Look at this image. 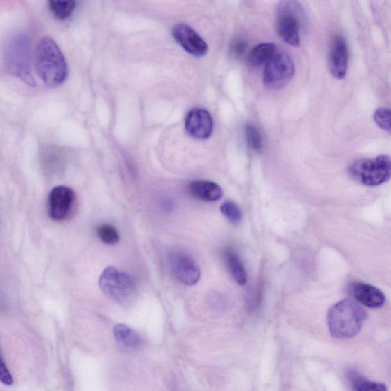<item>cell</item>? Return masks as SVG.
I'll list each match as a JSON object with an SVG mask.
<instances>
[{
    "label": "cell",
    "instance_id": "1",
    "mask_svg": "<svg viewBox=\"0 0 391 391\" xmlns=\"http://www.w3.org/2000/svg\"><path fill=\"white\" fill-rule=\"evenodd\" d=\"M367 319L365 309L352 299L339 301L329 309L327 323L334 338L347 339L356 336Z\"/></svg>",
    "mask_w": 391,
    "mask_h": 391
},
{
    "label": "cell",
    "instance_id": "2",
    "mask_svg": "<svg viewBox=\"0 0 391 391\" xmlns=\"http://www.w3.org/2000/svg\"><path fill=\"white\" fill-rule=\"evenodd\" d=\"M35 64L39 77L49 87L62 85L68 78L67 62L56 42L50 38H44L39 42Z\"/></svg>",
    "mask_w": 391,
    "mask_h": 391
},
{
    "label": "cell",
    "instance_id": "3",
    "mask_svg": "<svg viewBox=\"0 0 391 391\" xmlns=\"http://www.w3.org/2000/svg\"><path fill=\"white\" fill-rule=\"evenodd\" d=\"M99 283L102 292L122 307L131 306L138 297L137 286L134 278L116 268L106 269L100 278Z\"/></svg>",
    "mask_w": 391,
    "mask_h": 391
},
{
    "label": "cell",
    "instance_id": "4",
    "mask_svg": "<svg viewBox=\"0 0 391 391\" xmlns=\"http://www.w3.org/2000/svg\"><path fill=\"white\" fill-rule=\"evenodd\" d=\"M352 178L365 186L376 187L387 182L391 174V161L386 154L374 159H361L349 168Z\"/></svg>",
    "mask_w": 391,
    "mask_h": 391
},
{
    "label": "cell",
    "instance_id": "5",
    "mask_svg": "<svg viewBox=\"0 0 391 391\" xmlns=\"http://www.w3.org/2000/svg\"><path fill=\"white\" fill-rule=\"evenodd\" d=\"M304 11L296 2H280L278 9L277 32L280 38L293 47L300 44V29Z\"/></svg>",
    "mask_w": 391,
    "mask_h": 391
},
{
    "label": "cell",
    "instance_id": "6",
    "mask_svg": "<svg viewBox=\"0 0 391 391\" xmlns=\"http://www.w3.org/2000/svg\"><path fill=\"white\" fill-rule=\"evenodd\" d=\"M295 73L293 59L285 53H276L266 64L263 73L265 87L271 91L282 89L289 84Z\"/></svg>",
    "mask_w": 391,
    "mask_h": 391
},
{
    "label": "cell",
    "instance_id": "7",
    "mask_svg": "<svg viewBox=\"0 0 391 391\" xmlns=\"http://www.w3.org/2000/svg\"><path fill=\"white\" fill-rule=\"evenodd\" d=\"M168 263L172 274L181 283L193 286L200 280L201 269L189 255L173 253L169 255Z\"/></svg>",
    "mask_w": 391,
    "mask_h": 391
},
{
    "label": "cell",
    "instance_id": "8",
    "mask_svg": "<svg viewBox=\"0 0 391 391\" xmlns=\"http://www.w3.org/2000/svg\"><path fill=\"white\" fill-rule=\"evenodd\" d=\"M10 49L9 64L12 72L32 85L33 83L34 84V79L29 63L28 42L24 36L19 37L12 43Z\"/></svg>",
    "mask_w": 391,
    "mask_h": 391
},
{
    "label": "cell",
    "instance_id": "9",
    "mask_svg": "<svg viewBox=\"0 0 391 391\" xmlns=\"http://www.w3.org/2000/svg\"><path fill=\"white\" fill-rule=\"evenodd\" d=\"M349 64V51L343 36L335 35L331 38L328 53V68L334 78L343 80L346 76Z\"/></svg>",
    "mask_w": 391,
    "mask_h": 391
},
{
    "label": "cell",
    "instance_id": "10",
    "mask_svg": "<svg viewBox=\"0 0 391 391\" xmlns=\"http://www.w3.org/2000/svg\"><path fill=\"white\" fill-rule=\"evenodd\" d=\"M75 194L68 187L58 186L50 192L48 196V212L51 219L62 221L67 218L71 212Z\"/></svg>",
    "mask_w": 391,
    "mask_h": 391
},
{
    "label": "cell",
    "instance_id": "11",
    "mask_svg": "<svg viewBox=\"0 0 391 391\" xmlns=\"http://www.w3.org/2000/svg\"><path fill=\"white\" fill-rule=\"evenodd\" d=\"M172 35L176 42L189 54L197 57L208 54V44L187 24H180L174 26Z\"/></svg>",
    "mask_w": 391,
    "mask_h": 391
},
{
    "label": "cell",
    "instance_id": "12",
    "mask_svg": "<svg viewBox=\"0 0 391 391\" xmlns=\"http://www.w3.org/2000/svg\"><path fill=\"white\" fill-rule=\"evenodd\" d=\"M185 129L192 138L208 139L213 131V120L210 113L204 109H191L186 116Z\"/></svg>",
    "mask_w": 391,
    "mask_h": 391
},
{
    "label": "cell",
    "instance_id": "13",
    "mask_svg": "<svg viewBox=\"0 0 391 391\" xmlns=\"http://www.w3.org/2000/svg\"><path fill=\"white\" fill-rule=\"evenodd\" d=\"M349 291L360 304L369 308H380L385 304L383 293L372 285L356 282L349 285Z\"/></svg>",
    "mask_w": 391,
    "mask_h": 391
},
{
    "label": "cell",
    "instance_id": "14",
    "mask_svg": "<svg viewBox=\"0 0 391 391\" xmlns=\"http://www.w3.org/2000/svg\"><path fill=\"white\" fill-rule=\"evenodd\" d=\"M190 194L200 200L215 202L222 198L224 192L217 183L210 181H195L189 187Z\"/></svg>",
    "mask_w": 391,
    "mask_h": 391
},
{
    "label": "cell",
    "instance_id": "15",
    "mask_svg": "<svg viewBox=\"0 0 391 391\" xmlns=\"http://www.w3.org/2000/svg\"><path fill=\"white\" fill-rule=\"evenodd\" d=\"M116 341L125 349L136 350L143 345V338L137 331L125 324H117L113 329Z\"/></svg>",
    "mask_w": 391,
    "mask_h": 391
},
{
    "label": "cell",
    "instance_id": "16",
    "mask_svg": "<svg viewBox=\"0 0 391 391\" xmlns=\"http://www.w3.org/2000/svg\"><path fill=\"white\" fill-rule=\"evenodd\" d=\"M277 46L272 42L261 43L251 51L248 55V64L253 67H260L268 64L276 55Z\"/></svg>",
    "mask_w": 391,
    "mask_h": 391
},
{
    "label": "cell",
    "instance_id": "17",
    "mask_svg": "<svg viewBox=\"0 0 391 391\" xmlns=\"http://www.w3.org/2000/svg\"><path fill=\"white\" fill-rule=\"evenodd\" d=\"M225 258L228 270L235 282L241 286L246 284L248 280L246 270L238 255L232 250H227Z\"/></svg>",
    "mask_w": 391,
    "mask_h": 391
},
{
    "label": "cell",
    "instance_id": "18",
    "mask_svg": "<svg viewBox=\"0 0 391 391\" xmlns=\"http://www.w3.org/2000/svg\"><path fill=\"white\" fill-rule=\"evenodd\" d=\"M49 9L57 19H67L76 8V2L73 0L69 1H50L48 3Z\"/></svg>",
    "mask_w": 391,
    "mask_h": 391
},
{
    "label": "cell",
    "instance_id": "19",
    "mask_svg": "<svg viewBox=\"0 0 391 391\" xmlns=\"http://www.w3.org/2000/svg\"><path fill=\"white\" fill-rule=\"evenodd\" d=\"M98 237L105 244L114 246L120 242V234L116 228L109 224H102L96 228Z\"/></svg>",
    "mask_w": 391,
    "mask_h": 391
},
{
    "label": "cell",
    "instance_id": "20",
    "mask_svg": "<svg viewBox=\"0 0 391 391\" xmlns=\"http://www.w3.org/2000/svg\"><path fill=\"white\" fill-rule=\"evenodd\" d=\"M221 212L233 224H239L242 220V212L239 206L233 201H226L220 208Z\"/></svg>",
    "mask_w": 391,
    "mask_h": 391
},
{
    "label": "cell",
    "instance_id": "21",
    "mask_svg": "<svg viewBox=\"0 0 391 391\" xmlns=\"http://www.w3.org/2000/svg\"><path fill=\"white\" fill-rule=\"evenodd\" d=\"M246 142L251 149L258 152L262 146V137L260 130L253 124L247 125L246 128Z\"/></svg>",
    "mask_w": 391,
    "mask_h": 391
},
{
    "label": "cell",
    "instance_id": "22",
    "mask_svg": "<svg viewBox=\"0 0 391 391\" xmlns=\"http://www.w3.org/2000/svg\"><path fill=\"white\" fill-rule=\"evenodd\" d=\"M374 120L379 127L390 134V110L388 108L380 107L374 114Z\"/></svg>",
    "mask_w": 391,
    "mask_h": 391
},
{
    "label": "cell",
    "instance_id": "23",
    "mask_svg": "<svg viewBox=\"0 0 391 391\" xmlns=\"http://www.w3.org/2000/svg\"><path fill=\"white\" fill-rule=\"evenodd\" d=\"M355 390L356 391H388L385 383L372 382L361 379L356 380Z\"/></svg>",
    "mask_w": 391,
    "mask_h": 391
},
{
    "label": "cell",
    "instance_id": "24",
    "mask_svg": "<svg viewBox=\"0 0 391 391\" xmlns=\"http://www.w3.org/2000/svg\"><path fill=\"white\" fill-rule=\"evenodd\" d=\"M248 48V43L242 39H235L230 46L231 55L236 57L239 58L244 55Z\"/></svg>",
    "mask_w": 391,
    "mask_h": 391
},
{
    "label": "cell",
    "instance_id": "25",
    "mask_svg": "<svg viewBox=\"0 0 391 391\" xmlns=\"http://www.w3.org/2000/svg\"><path fill=\"white\" fill-rule=\"evenodd\" d=\"M0 382L6 386L13 385L14 380L0 353Z\"/></svg>",
    "mask_w": 391,
    "mask_h": 391
}]
</instances>
